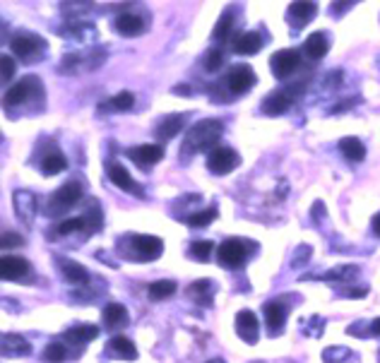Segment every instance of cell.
<instances>
[{
	"label": "cell",
	"instance_id": "cell-11",
	"mask_svg": "<svg viewBox=\"0 0 380 363\" xmlns=\"http://www.w3.org/2000/svg\"><path fill=\"white\" fill-rule=\"evenodd\" d=\"M106 171H109V178H111V183L116 185V188L126 190V192H130V195H138V197L145 195L143 185H140L138 180H135L133 176L126 171V166H123V164L111 161L109 166H106Z\"/></svg>",
	"mask_w": 380,
	"mask_h": 363
},
{
	"label": "cell",
	"instance_id": "cell-32",
	"mask_svg": "<svg viewBox=\"0 0 380 363\" xmlns=\"http://www.w3.org/2000/svg\"><path fill=\"white\" fill-rule=\"evenodd\" d=\"M150 298L152 301H166V298H171L173 293H176V282L171 279H162V282H155V284H150Z\"/></svg>",
	"mask_w": 380,
	"mask_h": 363
},
{
	"label": "cell",
	"instance_id": "cell-12",
	"mask_svg": "<svg viewBox=\"0 0 380 363\" xmlns=\"http://www.w3.org/2000/svg\"><path fill=\"white\" fill-rule=\"evenodd\" d=\"M30 272H32L30 263L25 258H17V255H5L3 263H0V275H3L5 282H20Z\"/></svg>",
	"mask_w": 380,
	"mask_h": 363
},
{
	"label": "cell",
	"instance_id": "cell-36",
	"mask_svg": "<svg viewBox=\"0 0 380 363\" xmlns=\"http://www.w3.org/2000/svg\"><path fill=\"white\" fill-rule=\"evenodd\" d=\"M212 253H214L212 241H195V243L190 246V258L200 260V263H207L209 255H212Z\"/></svg>",
	"mask_w": 380,
	"mask_h": 363
},
{
	"label": "cell",
	"instance_id": "cell-31",
	"mask_svg": "<svg viewBox=\"0 0 380 363\" xmlns=\"http://www.w3.org/2000/svg\"><path fill=\"white\" fill-rule=\"evenodd\" d=\"M231 32H234V15H231V10H226L219 17L217 27H214V39H217L219 44H226L231 39Z\"/></svg>",
	"mask_w": 380,
	"mask_h": 363
},
{
	"label": "cell",
	"instance_id": "cell-22",
	"mask_svg": "<svg viewBox=\"0 0 380 363\" xmlns=\"http://www.w3.org/2000/svg\"><path fill=\"white\" fill-rule=\"evenodd\" d=\"M3 354H8V356H27V354H32V344L27 342L22 334L8 332V334H3Z\"/></svg>",
	"mask_w": 380,
	"mask_h": 363
},
{
	"label": "cell",
	"instance_id": "cell-26",
	"mask_svg": "<svg viewBox=\"0 0 380 363\" xmlns=\"http://www.w3.org/2000/svg\"><path fill=\"white\" fill-rule=\"evenodd\" d=\"M339 152L344 154V159H349V161H354V164L364 161V157H366L364 143L356 138H344L342 143H339Z\"/></svg>",
	"mask_w": 380,
	"mask_h": 363
},
{
	"label": "cell",
	"instance_id": "cell-39",
	"mask_svg": "<svg viewBox=\"0 0 380 363\" xmlns=\"http://www.w3.org/2000/svg\"><path fill=\"white\" fill-rule=\"evenodd\" d=\"M17 246H25V238L20 234H15V231H8V234L3 236V248L10 251V248H17Z\"/></svg>",
	"mask_w": 380,
	"mask_h": 363
},
{
	"label": "cell",
	"instance_id": "cell-7",
	"mask_svg": "<svg viewBox=\"0 0 380 363\" xmlns=\"http://www.w3.org/2000/svg\"><path fill=\"white\" fill-rule=\"evenodd\" d=\"M248 258V246L243 241H238V238H229V241H224L222 246L217 248V260L224 265V268H241L243 263H246Z\"/></svg>",
	"mask_w": 380,
	"mask_h": 363
},
{
	"label": "cell",
	"instance_id": "cell-38",
	"mask_svg": "<svg viewBox=\"0 0 380 363\" xmlns=\"http://www.w3.org/2000/svg\"><path fill=\"white\" fill-rule=\"evenodd\" d=\"M344 359H349V349H342V347L325 349V354H322V361L325 363H339Z\"/></svg>",
	"mask_w": 380,
	"mask_h": 363
},
{
	"label": "cell",
	"instance_id": "cell-37",
	"mask_svg": "<svg viewBox=\"0 0 380 363\" xmlns=\"http://www.w3.org/2000/svg\"><path fill=\"white\" fill-rule=\"evenodd\" d=\"M222 63H224L222 51H219V48H209L207 55H205V70L214 72V70H219V67H222Z\"/></svg>",
	"mask_w": 380,
	"mask_h": 363
},
{
	"label": "cell",
	"instance_id": "cell-13",
	"mask_svg": "<svg viewBox=\"0 0 380 363\" xmlns=\"http://www.w3.org/2000/svg\"><path fill=\"white\" fill-rule=\"evenodd\" d=\"M236 332L243 342L255 344L258 342V317H255L253 310H241L236 315Z\"/></svg>",
	"mask_w": 380,
	"mask_h": 363
},
{
	"label": "cell",
	"instance_id": "cell-4",
	"mask_svg": "<svg viewBox=\"0 0 380 363\" xmlns=\"http://www.w3.org/2000/svg\"><path fill=\"white\" fill-rule=\"evenodd\" d=\"M10 48L20 60H37L39 55L46 53V41L37 34H17L10 41Z\"/></svg>",
	"mask_w": 380,
	"mask_h": 363
},
{
	"label": "cell",
	"instance_id": "cell-18",
	"mask_svg": "<svg viewBox=\"0 0 380 363\" xmlns=\"http://www.w3.org/2000/svg\"><path fill=\"white\" fill-rule=\"evenodd\" d=\"M231 46H234L236 53H241V55H253V53H258V51L263 48V37H260L258 32L238 34Z\"/></svg>",
	"mask_w": 380,
	"mask_h": 363
},
{
	"label": "cell",
	"instance_id": "cell-25",
	"mask_svg": "<svg viewBox=\"0 0 380 363\" xmlns=\"http://www.w3.org/2000/svg\"><path fill=\"white\" fill-rule=\"evenodd\" d=\"M317 13V5L315 3H291L289 5V17L294 20V27L301 29L306 22H310Z\"/></svg>",
	"mask_w": 380,
	"mask_h": 363
},
{
	"label": "cell",
	"instance_id": "cell-9",
	"mask_svg": "<svg viewBox=\"0 0 380 363\" xmlns=\"http://www.w3.org/2000/svg\"><path fill=\"white\" fill-rule=\"evenodd\" d=\"M270 65H272V72H275L277 79H287L299 70V65H301V55H299V51H294V48L277 51V53L272 55Z\"/></svg>",
	"mask_w": 380,
	"mask_h": 363
},
{
	"label": "cell",
	"instance_id": "cell-10",
	"mask_svg": "<svg viewBox=\"0 0 380 363\" xmlns=\"http://www.w3.org/2000/svg\"><path fill=\"white\" fill-rule=\"evenodd\" d=\"M236 166H238V154L231 147H217V150L207 154V169L217 176L231 173Z\"/></svg>",
	"mask_w": 380,
	"mask_h": 363
},
{
	"label": "cell",
	"instance_id": "cell-14",
	"mask_svg": "<svg viewBox=\"0 0 380 363\" xmlns=\"http://www.w3.org/2000/svg\"><path fill=\"white\" fill-rule=\"evenodd\" d=\"M106 351H109L111 359H121V361H135L138 359V349L130 342L128 337L118 334V337H111L109 344H106Z\"/></svg>",
	"mask_w": 380,
	"mask_h": 363
},
{
	"label": "cell",
	"instance_id": "cell-8",
	"mask_svg": "<svg viewBox=\"0 0 380 363\" xmlns=\"http://www.w3.org/2000/svg\"><path fill=\"white\" fill-rule=\"evenodd\" d=\"M224 89L229 96H236V94H246L248 89L255 84V72L251 70L248 65H236L234 70L229 72L224 79H222Z\"/></svg>",
	"mask_w": 380,
	"mask_h": 363
},
{
	"label": "cell",
	"instance_id": "cell-40",
	"mask_svg": "<svg viewBox=\"0 0 380 363\" xmlns=\"http://www.w3.org/2000/svg\"><path fill=\"white\" fill-rule=\"evenodd\" d=\"M3 82H10L13 79V75H15V60L10 58V55H3Z\"/></svg>",
	"mask_w": 380,
	"mask_h": 363
},
{
	"label": "cell",
	"instance_id": "cell-29",
	"mask_svg": "<svg viewBox=\"0 0 380 363\" xmlns=\"http://www.w3.org/2000/svg\"><path fill=\"white\" fill-rule=\"evenodd\" d=\"M67 169V159L63 157V152H48L46 157L41 159V171L46 176H55Z\"/></svg>",
	"mask_w": 380,
	"mask_h": 363
},
{
	"label": "cell",
	"instance_id": "cell-33",
	"mask_svg": "<svg viewBox=\"0 0 380 363\" xmlns=\"http://www.w3.org/2000/svg\"><path fill=\"white\" fill-rule=\"evenodd\" d=\"M133 104H135V96L130 94V92H121V94L111 96V99L104 104V109H111V111H128V109H133Z\"/></svg>",
	"mask_w": 380,
	"mask_h": 363
},
{
	"label": "cell",
	"instance_id": "cell-43",
	"mask_svg": "<svg viewBox=\"0 0 380 363\" xmlns=\"http://www.w3.org/2000/svg\"><path fill=\"white\" fill-rule=\"evenodd\" d=\"M371 332L376 334V337H380V317H376V320L371 322Z\"/></svg>",
	"mask_w": 380,
	"mask_h": 363
},
{
	"label": "cell",
	"instance_id": "cell-2",
	"mask_svg": "<svg viewBox=\"0 0 380 363\" xmlns=\"http://www.w3.org/2000/svg\"><path fill=\"white\" fill-rule=\"evenodd\" d=\"M79 200H82V185H79L77 180H70V183H65L63 188H58L53 195H51L46 209L51 217H60V214H65L67 209L75 207Z\"/></svg>",
	"mask_w": 380,
	"mask_h": 363
},
{
	"label": "cell",
	"instance_id": "cell-6",
	"mask_svg": "<svg viewBox=\"0 0 380 363\" xmlns=\"http://www.w3.org/2000/svg\"><path fill=\"white\" fill-rule=\"evenodd\" d=\"M41 94H44V89H41V84H39V79L25 77L5 92V106H8V109H15V106H20V104H27L32 96H41Z\"/></svg>",
	"mask_w": 380,
	"mask_h": 363
},
{
	"label": "cell",
	"instance_id": "cell-1",
	"mask_svg": "<svg viewBox=\"0 0 380 363\" xmlns=\"http://www.w3.org/2000/svg\"><path fill=\"white\" fill-rule=\"evenodd\" d=\"M222 121H214V118H205V121L195 123L190 128L188 138H185L183 152H214L217 150L219 138H222Z\"/></svg>",
	"mask_w": 380,
	"mask_h": 363
},
{
	"label": "cell",
	"instance_id": "cell-19",
	"mask_svg": "<svg viewBox=\"0 0 380 363\" xmlns=\"http://www.w3.org/2000/svg\"><path fill=\"white\" fill-rule=\"evenodd\" d=\"M116 32L123 34V37H138V34L145 32V20L135 13H126L116 20Z\"/></svg>",
	"mask_w": 380,
	"mask_h": 363
},
{
	"label": "cell",
	"instance_id": "cell-21",
	"mask_svg": "<svg viewBox=\"0 0 380 363\" xmlns=\"http://www.w3.org/2000/svg\"><path fill=\"white\" fill-rule=\"evenodd\" d=\"M327 51H330V44H327V39H325V34H322V32L310 34V37L306 39V44H303V53L308 55L310 60L325 58Z\"/></svg>",
	"mask_w": 380,
	"mask_h": 363
},
{
	"label": "cell",
	"instance_id": "cell-24",
	"mask_svg": "<svg viewBox=\"0 0 380 363\" xmlns=\"http://www.w3.org/2000/svg\"><path fill=\"white\" fill-rule=\"evenodd\" d=\"M15 209L20 214V219H25V224H32V217L37 212V197L27 190L15 192Z\"/></svg>",
	"mask_w": 380,
	"mask_h": 363
},
{
	"label": "cell",
	"instance_id": "cell-44",
	"mask_svg": "<svg viewBox=\"0 0 380 363\" xmlns=\"http://www.w3.org/2000/svg\"><path fill=\"white\" fill-rule=\"evenodd\" d=\"M373 231H376V234L380 236V214H378L376 219H373Z\"/></svg>",
	"mask_w": 380,
	"mask_h": 363
},
{
	"label": "cell",
	"instance_id": "cell-27",
	"mask_svg": "<svg viewBox=\"0 0 380 363\" xmlns=\"http://www.w3.org/2000/svg\"><path fill=\"white\" fill-rule=\"evenodd\" d=\"M188 296L200 305H212V282L209 279H200L195 284L188 286Z\"/></svg>",
	"mask_w": 380,
	"mask_h": 363
},
{
	"label": "cell",
	"instance_id": "cell-45",
	"mask_svg": "<svg viewBox=\"0 0 380 363\" xmlns=\"http://www.w3.org/2000/svg\"><path fill=\"white\" fill-rule=\"evenodd\" d=\"M212 363H224V361H212Z\"/></svg>",
	"mask_w": 380,
	"mask_h": 363
},
{
	"label": "cell",
	"instance_id": "cell-41",
	"mask_svg": "<svg viewBox=\"0 0 380 363\" xmlns=\"http://www.w3.org/2000/svg\"><path fill=\"white\" fill-rule=\"evenodd\" d=\"M366 289H347V291H344V296H349V298H364L366 296Z\"/></svg>",
	"mask_w": 380,
	"mask_h": 363
},
{
	"label": "cell",
	"instance_id": "cell-17",
	"mask_svg": "<svg viewBox=\"0 0 380 363\" xmlns=\"http://www.w3.org/2000/svg\"><path fill=\"white\" fill-rule=\"evenodd\" d=\"M104 325L113 332H121L128 325V310L121 303H109L104 308Z\"/></svg>",
	"mask_w": 380,
	"mask_h": 363
},
{
	"label": "cell",
	"instance_id": "cell-42",
	"mask_svg": "<svg viewBox=\"0 0 380 363\" xmlns=\"http://www.w3.org/2000/svg\"><path fill=\"white\" fill-rule=\"evenodd\" d=\"M334 5V13H344V10H347V8H351V3H332Z\"/></svg>",
	"mask_w": 380,
	"mask_h": 363
},
{
	"label": "cell",
	"instance_id": "cell-5",
	"mask_svg": "<svg viewBox=\"0 0 380 363\" xmlns=\"http://www.w3.org/2000/svg\"><path fill=\"white\" fill-rule=\"evenodd\" d=\"M128 248L130 253H133V258L143 260V263H150V260H157L159 255L164 253V241L157 236L138 234V236H130Z\"/></svg>",
	"mask_w": 380,
	"mask_h": 363
},
{
	"label": "cell",
	"instance_id": "cell-3",
	"mask_svg": "<svg viewBox=\"0 0 380 363\" xmlns=\"http://www.w3.org/2000/svg\"><path fill=\"white\" fill-rule=\"evenodd\" d=\"M101 229V209H94L89 214H82V217L75 219H65L60 224H55L51 229V238H58V236H67L72 231H79V234H92V231Z\"/></svg>",
	"mask_w": 380,
	"mask_h": 363
},
{
	"label": "cell",
	"instance_id": "cell-16",
	"mask_svg": "<svg viewBox=\"0 0 380 363\" xmlns=\"http://www.w3.org/2000/svg\"><path fill=\"white\" fill-rule=\"evenodd\" d=\"M291 104H294V94L289 92V89H280V92H272L270 96H265L263 113H268V116H280V113H284Z\"/></svg>",
	"mask_w": 380,
	"mask_h": 363
},
{
	"label": "cell",
	"instance_id": "cell-28",
	"mask_svg": "<svg viewBox=\"0 0 380 363\" xmlns=\"http://www.w3.org/2000/svg\"><path fill=\"white\" fill-rule=\"evenodd\" d=\"M183 113H178V116H169V118H164L162 123H159V128H157V135L162 140H171L176 138V135L183 130Z\"/></svg>",
	"mask_w": 380,
	"mask_h": 363
},
{
	"label": "cell",
	"instance_id": "cell-35",
	"mask_svg": "<svg viewBox=\"0 0 380 363\" xmlns=\"http://www.w3.org/2000/svg\"><path fill=\"white\" fill-rule=\"evenodd\" d=\"M65 347L60 342H51L46 349H44V361H48V363H63L67 359V354H65Z\"/></svg>",
	"mask_w": 380,
	"mask_h": 363
},
{
	"label": "cell",
	"instance_id": "cell-30",
	"mask_svg": "<svg viewBox=\"0 0 380 363\" xmlns=\"http://www.w3.org/2000/svg\"><path fill=\"white\" fill-rule=\"evenodd\" d=\"M63 277L67 282H72V284H87L89 282L87 268H82L79 263H70V260H65L63 263Z\"/></svg>",
	"mask_w": 380,
	"mask_h": 363
},
{
	"label": "cell",
	"instance_id": "cell-20",
	"mask_svg": "<svg viewBox=\"0 0 380 363\" xmlns=\"http://www.w3.org/2000/svg\"><path fill=\"white\" fill-rule=\"evenodd\" d=\"M96 337H99V327L96 325H75L63 334L65 342L75 344V347H82V344L92 342V339H96Z\"/></svg>",
	"mask_w": 380,
	"mask_h": 363
},
{
	"label": "cell",
	"instance_id": "cell-34",
	"mask_svg": "<svg viewBox=\"0 0 380 363\" xmlns=\"http://www.w3.org/2000/svg\"><path fill=\"white\" fill-rule=\"evenodd\" d=\"M217 219V209L214 207H209V209H202V212H195V214H190V217H185V224L188 226H207L209 221H214Z\"/></svg>",
	"mask_w": 380,
	"mask_h": 363
},
{
	"label": "cell",
	"instance_id": "cell-23",
	"mask_svg": "<svg viewBox=\"0 0 380 363\" xmlns=\"http://www.w3.org/2000/svg\"><path fill=\"white\" fill-rule=\"evenodd\" d=\"M263 315H265V325H268L270 332H280L282 327H284V320H287V310L282 308L277 301H272V303H265L263 308Z\"/></svg>",
	"mask_w": 380,
	"mask_h": 363
},
{
	"label": "cell",
	"instance_id": "cell-15",
	"mask_svg": "<svg viewBox=\"0 0 380 363\" xmlns=\"http://www.w3.org/2000/svg\"><path fill=\"white\" fill-rule=\"evenodd\" d=\"M128 157L133 161H138L140 166H152V164H159L164 159V150L159 145H140V147H130Z\"/></svg>",
	"mask_w": 380,
	"mask_h": 363
}]
</instances>
